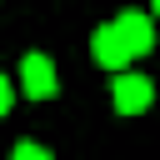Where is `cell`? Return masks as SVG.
<instances>
[{"mask_svg":"<svg viewBox=\"0 0 160 160\" xmlns=\"http://www.w3.org/2000/svg\"><path fill=\"white\" fill-rule=\"evenodd\" d=\"M110 100H115V110H120V115H140V110H150L155 85H150V75L125 70V75H115V85H110Z\"/></svg>","mask_w":160,"mask_h":160,"instance_id":"6da1fadb","label":"cell"},{"mask_svg":"<svg viewBox=\"0 0 160 160\" xmlns=\"http://www.w3.org/2000/svg\"><path fill=\"white\" fill-rule=\"evenodd\" d=\"M90 55H95V65H100V70H110V75H125V65L135 60V55L125 50V40H120V30H115V25H100V30L90 35Z\"/></svg>","mask_w":160,"mask_h":160,"instance_id":"7a4b0ae2","label":"cell"},{"mask_svg":"<svg viewBox=\"0 0 160 160\" xmlns=\"http://www.w3.org/2000/svg\"><path fill=\"white\" fill-rule=\"evenodd\" d=\"M20 90H25L30 100H50V95L60 90L55 60H50V55H25V60H20Z\"/></svg>","mask_w":160,"mask_h":160,"instance_id":"3957f363","label":"cell"},{"mask_svg":"<svg viewBox=\"0 0 160 160\" xmlns=\"http://www.w3.org/2000/svg\"><path fill=\"white\" fill-rule=\"evenodd\" d=\"M110 25L120 30V40H125L130 55H150V50H155V25H150V15H140V10H120Z\"/></svg>","mask_w":160,"mask_h":160,"instance_id":"277c9868","label":"cell"},{"mask_svg":"<svg viewBox=\"0 0 160 160\" xmlns=\"http://www.w3.org/2000/svg\"><path fill=\"white\" fill-rule=\"evenodd\" d=\"M10 160H50V150H45V145H35V140H20Z\"/></svg>","mask_w":160,"mask_h":160,"instance_id":"5b68a950","label":"cell"},{"mask_svg":"<svg viewBox=\"0 0 160 160\" xmlns=\"http://www.w3.org/2000/svg\"><path fill=\"white\" fill-rule=\"evenodd\" d=\"M10 105H15V85L0 75V115H10Z\"/></svg>","mask_w":160,"mask_h":160,"instance_id":"8992f818","label":"cell"},{"mask_svg":"<svg viewBox=\"0 0 160 160\" xmlns=\"http://www.w3.org/2000/svg\"><path fill=\"white\" fill-rule=\"evenodd\" d=\"M155 10H160V0H155Z\"/></svg>","mask_w":160,"mask_h":160,"instance_id":"52a82bcc","label":"cell"}]
</instances>
